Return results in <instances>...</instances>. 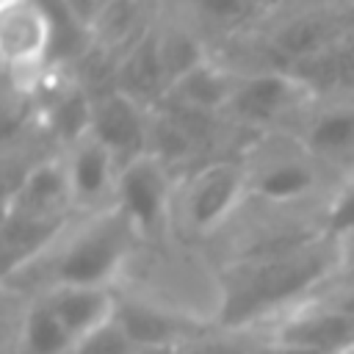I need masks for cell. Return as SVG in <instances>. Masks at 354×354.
<instances>
[{
  "label": "cell",
  "mask_w": 354,
  "mask_h": 354,
  "mask_svg": "<svg viewBox=\"0 0 354 354\" xmlns=\"http://www.w3.org/2000/svg\"><path fill=\"white\" fill-rule=\"evenodd\" d=\"M329 230L340 238L354 232V180L346 183L329 205Z\"/></svg>",
  "instance_id": "44dd1931"
},
{
  "label": "cell",
  "mask_w": 354,
  "mask_h": 354,
  "mask_svg": "<svg viewBox=\"0 0 354 354\" xmlns=\"http://www.w3.org/2000/svg\"><path fill=\"white\" fill-rule=\"evenodd\" d=\"M111 166H113V152L100 141L94 138L91 133L83 136L72 163L66 166L69 169V180H72V194L77 196H100L108 185V177H111Z\"/></svg>",
  "instance_id": "4fadbf2b"
},
{
  "label": "cell",
  "mask_w": 354,
  "mask_h": 354,
  "mask_svg": "<svg viewBox=\"0 0 354 354\" xmlns=\"http://www.w3.org/2000/svg\"><path fill=\"white\" fill-rule=\"evenodd\" d=\"M133 351L136 346L116 321V313L91 332H86L83 337H77L75 346L69 348V354H133Z\"/></svg>",
  "instance_id": "ac0fdd59"
},
{
  "label": "cell",
  "mask_w": 354,
  "mask_h": 354,
  "mask_svg": "<svg viewBox=\"0 0 354 354\" xmlns=\"http://www.w3.org/2000/svg\"><path fill=\"white\" fill-rule=\"evenodd\" d=\"M124 252V238L116 224L94 227L80 235L58 263L61 285H88L102 288L105 279L116 271Z\"/></svg>",
  "instance_id": "7a4b0ae2"
},
{
  "label": "cell",
  "mask_w": 354,
  "mask_h": 354,
  "mask_svg": "<svg viewBox=\"0 0 354 354\" xmlns=\"http://www.w3.org/2000/svg\"><path fill=\"white\" fill-rule=\"evenodd\" d=\"M72 194V180L69 169L58 163H41L19 185V213H33V216H53L58 205Z\"/></svg>",
  "instance_id": "30bf717a"
},
{
  "label": "cell",
  "mask_w": 354,
  "mask_h": 354,
  "mask_svg": "<svg viewBox=\"0 0 354 354\" xmlns=\"http://www.w3.org/2000/svg\"><path fill=\"white\" fill-rule=\"evenodd\" d=\"M174 86L180 88L183 100H185L188 105H194V108H213V105L224 102L227 97L232 100V91H230L224 75L213 72V69L205 66V64H199L196 69H191V72H188L185 77H180Z\"/></svg>",
  "instance_id": "e0dca14e"
},
{
  "label": "cell",
  "mask_w": 354,
  "mask_h": 354,
  "mask_svg": "<svg viewBox=\"0 0 354 354\" xmlns=\"http://www.w3.org/2000/svg\"><path fill=\"white\" fill-rule=\"evenodd\" d=\"M241 191V171L232 166H213L202 171L188 194V216L194 227L218 224L235 205Z\"/></svg>",
  "instance_id": "52a82bcc"
},
{
  "label": "cell",
  "mask_w": 354,
  "mask_h": 354,
  "mask_svg": "<svg viewBox=\"0 0 354 354\" xmlns=\"http://www.w3.org/2000/svg\"><path fill=\"white\" fill-rule=\"evenodd\" d=\"M116 321L127 332L136 348L141 346H166V343H183V324L155 307L147 304H119Z\"/></svg>",
  "instance_id": "8fae6325"
},
{
  "label": "cell",
  "mask_w": 354,
  "mask_h": 354,
  "mask_svg": "<svg viewBox=\"0 0 354 354\" xmlns=\"http://www.w3.org/2000/svg\"><path fill=\"white\" fill-rule=\"evenodd\" d=\"M47 301L75 340L116 313V304L111 301L105 288H88V285H58L47 296Z\"/></svg>",
  "instance_id": "8992f818"
},
{
  "label": "cell",
  "mask_w": 354,
  "mask_h": 354,
  "mask_svg": "<svg viewBox=\"0 0 354 354\" xmlns=\"http://www.w3.org/2000/svg\"><path fill=\"white\" fill-rule=\"evenodd\" d=\"M58 230L55 216H33V213H19L8 210L6 227H3V257H6V271H14L17 263H25L33 257L41 243L53 238Z\"/></svg>",
  "instance_id": "9c48e42d"
},
{
  "label": "cell",
  "mask_w": 354,
  "mask_h": 354,
  "mask_svg": "<svg viewBox=\"0 0 354 354\" xmlns=\"http://www.w3.org/2000/svg\"><path fill=\"white\" fill-rule=\"evenodd\" d=\"M119 202L130 224L152 230L163 213L166 180L152 158H133L119 174Z\"/></svg>",
  "instance_id": "3957f363"
},
{
  "label": "cell",
  "mask_w": 354,
  "mask_h": 354,
  "mask_svg": "<svg viewBox=\"0 0 354 354\" xmlns=\"http://www.w3.org/2000/svg\"><path fill=\"white\" fill-rule=\"evenodd\" d=\"M196 3L205 8V14H210L216 19H238L249 8L246 0H196Z\"/></svg>",
  "instance_id": "603a6c76"
},
{
  "label": "cell",
  "mask_w": 354,
  "mask_h": 354,
  "mask_svg": "<svg viewBox=\"0 0 354 354\" xmlns=\"http://www.w3.org/2000/svg\"><path fill=\"white\" fill-rule=\"evenodd\" d=\"M310 144L318 152H351L354 149V108L332 111L315 119L310 130Z\"/></svg>",
  "instance_id": "2e32d148"
},
{
  "label": "cell",
  "mask_w": 354,
  "mask_h": 354,
  "mask_svg": "<svg viewBox=\"0 0 354 354\" xmlns=\"http://www.w3.org/2000/svg\"><path fill=\"white\" fill-rule=\"evenodd\" d=\"M25 346L30 354H69L75 346V337L61 324L47 299L39 301L25 318Z\"/></svg>",
  "instance_id": "5bb4252c"
},
{
  "label": "cell",
  "mask_w": 354,
  "mask_h": 354,
  "mask_svg": "<svg viewBox=\"0 0 354 354\" xmlns=\"http://www.w3.org/2000/svg\"><path fill=\"white\" fill-rule=\"evenodd\" d=\"M326 260L307 249H290L266 254L249 263L227 288L224 318L230 324L249 318L282 299H290L321 279Z\"/></svg>",
  "instance_id": "6da1fadb"
},
{
  "label": "cell",
  "mask_w": 354,
  "mask_h": 354,
  "mask_svg": "<svg viewBox=\"0 0 354 354\" xmlns=\"http://www.w3.org/2000/svg\"><path fill=\"white\" fill-rule=\"evenodd\" d=\"M188 343H166V346H141L133 354H185Z\"/></svg>",
  "instance_id": "484cf974"
},
{
  "label": "cell",
  "mask_w": 354,
  "mask_h": 354,
  "mask_svg": "<svg viewBox=\"0 0 354 354\" xmlns=\"http://www.w3.org/2000/svg\"><path fill=\"white\" fill-rule=\"evenodd\" d=\"M310 185H313V174L304 166L282 163V166H274L271 171H266L257 188L268 199H293V196L304 194Z\"/></svg>",
  "instance_id": "d6986e66"
},
{
  "label": "cell",
  "mask_w": 354,
  "mask_h": 354,
  "mask_svg": "<svg viewBox=\"0 0 354 354\" xmlns=\"http://www.w3.org/2000/svg\"><path fill=\"white\" fill-rule=\"evenodd\" d=\"M277 343L340 354L354 346V318L346 310H310L285 321L277 332Z\"/></svg>",
  "instance_id": "277c9868"
},
{
  "label": "cell",
  "mask_w": 354,
  "mask_h": 354,
  "mask_svg": "<svg viewBox=\"0 0 354 354\" xmlns=\"http://www.w3.org/2000/svg\"><path fill=\"white\" fill-rule=\"evenodd\" d=\"M169 77H166L160 47L155 39H141L119 66V88L130 100L149 97V94L160 91V86Z\"/></svg>",
  "instance_id": "7c38bea8"
},
{
  "label": "cell",
  "mask_w": 354,
  "mask_h": 354,
  "mask_svg": "<svg viewBox=\"0 0 354 354\" xmlns=\"http://www.w3.org/2000/svg\"><path fill=\"white\" fill-rule=\"evenodd\" d=\"M335 53H337V75H340V86L354 88V33L337 39Z\"/></svg>",
  "instance_id": "7402d4cb"
},
{
  "label": "cell",
  "mask_w": 354,
  "mask_h": 354,
  "mask_svg": "<svg viewBox=\"0 0 354 354\" xmlns=\"http://www.w3.org/2000/svg\"><path fill=\"white\" fill-rule=\"evenodd\" d=\"M335 33V25L329 19H321V17H304V19H296L290 22L279 36H277V44L282 53H290L296 61L299 58H307L329 44H335L337 39L332 36Z\"/></svg>",
  "instance_id": "9a60e30c"
},
{
  "label": "cell",
  "mask_w": 354,
  "mask_h": 354,
  "mask_svg": "<svg viewBox=\"0 0 354 354\" xmlns=\"http://www.w3.org/2000/svg\"><path fill=\"white\" fill-rule=\"evenodd\" d=\"M158 47H160V58H163L166 77L174 80V83L202 64L199 47H196L185 33H180V30L171 33V36H166L163 41H158Z\"/></svg>",
  "instance_id": "ffe728a7"
},
{
  "label": "cell",
  "mask_w": 354,
  "mask_h": 354,
  "mask_svg": "<svg viewBox=\"0 0 354 354\" xmlns=\"http://www.w3.org/2000/svg\"><path fill=\"white\" fill-rule=\"evenodd\" d=\"M185 354H249V351L230 340H196L185 346Z\"/></svg>",
  "instance_id": "cb8c5ba5"
},
{
  "label": "cell",
  "mask_w": 354,
  "mask_h": 354,
  "mask_svg": "<svg viewBox=\"0 0 354 354\" xmlns=\"http://www.w3.org/2000/svg\"><path fill=\"white\" fill-rule=\"evenodd\" d=\"M88 133L100 138L113 152V158L116 155H127L130 160L138 158L136 152L144 144V124L136 111V100L119 91V94H108L100 102H94Z\"/></svg>",
  "instance_id": "5b68a950"
},
{
  "label": "cell",
  "mask_w": 354,
  "mask_h": 354,
  "mask_svg": "<svg viewBox=\"0 0 354 354\" xmlns=\"http://www.w3.org/2000/svg\"><path fill=\"white\" fill-rule=\"evenodd\" d=\"M299 86L301 83L290 75H260V77L246 80L238 91H232V102L241 116L263 122V119L277 116L290 102Z\"/></svg>",
  "instance_id": "ba28073f"
},
{
  "label": "cell",
  "mask_w": 354,
  "mask_h": 354,
  "mask_svg": "<svg viewBox=\"0 0 354 354\" xmlns=\"http://www.w3.org/2000/svg\"><path fill=\"white\" fill-rule=\"evenodd\" d=\"M266 354H326V351H315V348H304V346H290V343H271L266 348Z\"/></svg>",
  "instance_id": "d4e9b609"
},
{
  "label": "cell",
  "mask_w": 354,
  "mask_h": 354,
  "mask_svg": "<svg viewBox=\"0 0 354 354\" xmlns=\"http://www.w3.org/2000/svg\"><path fill=\"white\" fill-rule=\"evenodd\" d=\"M343 246H346V254H348V260L354 263V232L343 238Z\"/></svg>",
  "instance_id": "4316f807"
}]
</instances>
